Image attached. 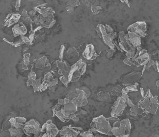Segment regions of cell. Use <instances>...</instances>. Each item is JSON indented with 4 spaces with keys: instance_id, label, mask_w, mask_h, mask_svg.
<instances>
[{
    "instance_id": "1",
    "label": "cell",
    "mask_w": 159,
    "mask_h": 137,
    "mask_svg": "<svg viewBox=\"0 0 159 137\" xmlns=\"http://www.w3.org/2000/svg\"><path fill=\"white\" fill-rule=\"evenodd\" d=\"M159 101L157 96H153L148 89L144 96L139 101L138 106L144 110V113L156 115L159 109Z\"/></svg>"
},
{
    "instance_id": "2",
    "label": "cell",
    "mask_w": 159,
    "mask_h": 137,
    "mask_svg": "<svg viewBox=\"0 0 159 137\" xmlns=\"http://www.w3.org/2000/svg\"><path fill=\"white\" fill-rule=\"evenodd\" d=\"M95 30L98 35L102 40L110 49H115L116 46L115 44V40L117 36V33L114 32L113 28L108 24H98Z\"/></svg>"
},
{
    "instance_id": "3",
    "label": "cell",
    "mask_w": 159,
    "mask_h": 137,
    "mask_svg": "<svg viewBox=\"0 0 159 137\" xmlns=\"http://www.w3.org/2000/svg\"><path fill=\"white\" fill-rule=\"evenodd\" d=\"M90 127L102 135H113L111 132L112 126L107 119L103 115L94 118L90 123Z\"/></svg>"
},
{
    "instance_id": "4",
    "label": "cell",
    "mask_w": 159,
    "mask_h": 137,
    "mask_svg": "<svg viewBox=\"0 0 159 137\" xmlns=\"http://www.w3.org/2000/svg\"><path fill=\"white\" fill-rule=\"evenodd\" d=\"M87 70V64L82 59H80L76 63L71 66L68 75L69 83L70 82L78 81L85 73Z\"/></svg>"
},
{
    "instance_id": "5",
    "label": "cell",
    "mask_w": 159,
    "mask_h": 137,
    "mask_svg": "<svg viewBox=\"0 0 159 137\" xmlns=\"http://www.w3.org/2000/svg\"><path fill=\"white\" fill-rule=\"evenodd\" d=\"M76 96L71 101L74 105H75L78 108H82L88 103V97L90 96L91 92L89 88L86 87L78 88L75 90Z\"/></svg>"
},
{
    "instance_id": "6",
    "label": "cell",
    "mask_w": 159,
    "mask_h": 137,
    "mask_svg": "<svg viewBox=\"0 0 159 137\" xmlns=\"http://www.w3.org/2000/svg\"><path fill=\"white\" fill-rule=\"evenodd\" d=\"M132 126L129 119L120 121L119 125L112 128L111 132L115 137H129Z\"/></svg>"
},
{
    "instance_id": "7",
    "label": "cell",
    "mask_w": 159,
    "mask_h": 137,
    "mask_svg": "<svg viewBox=\"0 0 159 137\" xmlns=\"http://www.w3.org/2000/svg\"><path fill=\"white\" fill-rule=\"evenodd\" d=\"M41 126L40 123L35 119H31L25 123L23 128L25 134L30 137L34 135V137H41L43 133L41 132Z\"/></svg>"
},
{
    "instance_id": "8",
    "label": "cell",
    "mask_w": 159,
    "mask_h": 137,
    "mask_svg": "<svg viewBox=\"0 0 159 137\" xmlns=\"http://www.w3.org/2000/svg\"><path fill=\"white\" fill-rule=\"evenodd\" d=\"M147 23L145 22H137L129 26L127 28L128 32L134 33L141 38L145 37L147 35Z\"/></svg>"
},
{
    "instance_id": "9",
    "label": "cell",
    "mask_w": 159,
    "mask_h": 137,
    "mask_svg": "<svg viewBox=\"0 0 159 137\" xmlns=\"http://www.w3.org/2000/svg\"><path fill=\"white\" fill-rule=\"evenodd\" d=\"M127 107L126 102L123 98V96L121 95L120 97H117V100L114 103L111 110L110 112L111 116H116L119 117L123 114L124 110Z\"/></svg>"
},
{
    "instance_id": "10",
    "label": "cell",
    "mask_w": 159,
    "mask_h": 137,
    "mask_svg": "<svg viewBox=\"0 0 159 137\" xmlns=\"http://www.w3.org/2000/svg\"><path fill=\"white\" fill-rule=\"evenodd\" d=\"M81 131H83V129L81 128L68 125L59 130L58 135H60L59 137H77Z\"/></svg>"
},
{
    "instance_id": "11",
    "label": "cell",
    "mask_w": 159,
    "mask_h": 137,
    "mask_svg": "<svg viewBox=\"0 0 159 137\" xmlns=\"http://www.w3.org/2000/svg\"><path fill=\"white\" fill-rule=\"evenodd\" d=\"M118 39L119 42L117 45L120 48V49L123 51V52H127L130 50V49L134 48L130 44L128 37L127 36V34L125 33L124 31H121L119 33L118 35Z\"/></svg>"
},
{
    "instance_id": "12",
    "label": "cell",
    "mask_w": 159,
    "mask_h": 137,
    "mask_svg": "<svg viewBox=\"0 0 159 137\" xmlns=\"http://www.w3.org/2000/svg\"><path fill=\"white\" fill-rule=\"evenodd\" d=\"M41 132L43 134L46 133L50 137H56L58 135L59 130L56 125H54L52 121L50 119L43 125Z\"/></svg>"
},
{
    "instance_id": "13",
    "label": "cell",
    "mask_w": 159,
    "mask_h": 137,
    "mask_svg": "<svg viewBox=\"0 0 159 137\" xmlns=\"http://www.w3.org/2000/svg\"><path fill=\"white\" fill-rule=\"evenodd\" d=\"M152 59V55L148 53V51L146 49H142L139 52L137 57L135 59L134 65H137V67L144 66Z\"/></svg>"
},
{
    "instance_id": "14",
    "label": "cell",
    "mask_w": 159,
    "mask_h": 137,
    "mask_svg": "<svg viewBox=\"0 0 159 137\" xmlns=\"http://www.w3.org/2000/svg\"><path fill=\"white\" fill-rule=\"evenodd\" d=\"M34 10L36 11V13H38L43 17L54 18L55 12L52 8L48 6L47 4H39L34 8Z\"/></svg>"
},
{
    "instance_id": "15",
    "label": "cell",
    "mask_w": 159,
    "mask_h": 137,
    "mask_svg": "<svg viewBox=\"0 0 159 137\" xmlns=\"http://www.w3.org/2000/svg\"><path fill=\"white\" fill-rule=\"evenodd\" d=\"M82 56L88 61H93L97 58L98 54H97L95 46L93 44L89 43L87 45L83 52Z\"/></svg>"
},
{
    "instance_id": "16",
    "label": "cell",
    "mask_w": 159,
    "mask_h": 137,
    "mask_svg": "<svg viewBox=\"0 0 159 137\" xmlns=\"http://www.w3.org/2000/svg\"><path fill=\"white\" fill-rule=\"evenodd\" d=\"M56 65L58 69V73L61 76H66L68 77L69 73L71 66L66 61L57 60L56 61Z\"/></svg>"
},
{
    "instance_id": "17",
    "label": "cell",
    "mask_w": 159,
    "mask_h": 137,
    "mask_svg": "<svg viewBox=\"0 0 159 137\" xmlns=\"http://www.w3.org/2000/svg\"><path fill=\"white\" fill-rule=\"evenodd\" d=\"M21 19V15L19 13H10L8 14L6 18L4 19V25L6 28H9L15 26L19 22Z\"/></svg>"
},
{
    "instance_id": "18",
    "label": "cell",
    "mask_w": 159,
    "mask_h": 137,
    "mask_svg": "<svg viewBox=\"0 0 159 137\" xmlns=\"http://www.w3.org/2000/svg\"><path fill=\"white\" fill-rule=\"evenodd\" d=\"M141 72L134 71L130 72L129 74L123 77V83L126 84H134L135 83H138L139 80L142 77Z\"/></svg>"
},
{
    "instance_id": "19",
    "label": "cell",
    "mask_w": 159,
    "mask_h": 137,
    "mask_svg": "<svg viewBox=\"0 0 159 137\" xmlns=\"http://www.w3.org/2000/svg\"><path fill=\"white\" fill-rule=\"evenodd\" d=\"M61 109L65 115L69 119L70 116L73 114L76 113L78 112V107L75 105H74L72 101H69L65 104L63 106H61Z\"/></svg>"
},
{
    "instance_id": "20",
    "label": "cell",
    "mask_w": 159,
    "mask_h": 137,
    "mask_svg": "<svg viewBox=\"0 0 159 137\" xmlns=\"http://www.w3.org/2000/svg\"><path fill=\"white\" fill-rule=\"evenodd\" d=\"M35 67L38 70H50L51 68V64L48 59L46 57L43 56L41 58H38L35 62Z\"/></svg>"
},
{
    "instance_id": "21",
    "label": "cell",
    "mask_w": 159,
    "mask_h": 137,
    "mask_svg": "<svg viewBox=\"0 0 159 137\" xmlns=\"http://www.w3.org/2000/svg\"><path fill=\"white\" fill-rule=\"evenodd\" d=\"M28 30L26 27L22 23V22H19L13 27L12 32L15 37L17 36H25L27 33Z\"/></svg>"
},
{
    "instance_id": "22",
    "label": "cell",
    "mask_w": 159,
    "mask_h": 137,
    "mask_svg": "<svg viewBox=\"0 0 159 137\" xmlns=\"http://www.w3.org/2000/svg\"><path fill=\"white\" fill-rule=\"evenodd\" d=\"M127 36L131 45L134 48L137 49L141 47V38L139 36L131 32H128Z\"/></svg>"
},
{
    "instance_id": "23",
    "label": "cell",
    "mask_w": 159,
    "mask_h": 137,
    "mask_svg": "<svg viewBox=\"0 0 159 137\" xmlns=\"http://www.w3.org/2000/svg\"><path fill=\"white\" fill-rule=\"evenodd\" d=\"M54 79L53 75L51 72H48L45 74V75L43 77V82L41 83V86L40 88V92H43L46 90L48 88L47 85L50 82L51 80Z\"/></svg>"
},
{
    "instance_id": "24",
    "label": "cell",
    "mask_w": 159,
    "mask_h": 137,
    "mask_svg": "<svg viewBox=\"0 0 159 137\" xmlns=\"http://www.w3.org/2000/svg\"><path fill=\"white\" fill-rule=\"evenodd\" d=\"M139 86L138 83H135L134 84H130L129 86L125 87L122 90V94H127L132 92H138V86Z\"/></svg>"
},
{
    "instance_id": "25",
    "label": "cell",
    "mask_w": 159,
    "mask_h": 137,
    "mask_svg": "<svg viewBox=\"0 0 159 137\" xmlns=\"http://www.w3.org/2000/svg\"><path fill=\"white\" fill-rule=\"evenodd\" d=\"M8 131L11 137H23L25 134L23 130L20 128H10Z\"/></svg>"
},
{
    "instance_id": "26",
    "label": "cell",
    "mask_w": 159,
    "mask_h": 137,
    "mask_svg": "<svg viewBox=\"0 0 159 137\" xmlns=\"http://www.w3.org/2000/svg\"><path fill=\"white\" fill-rule=\"evenodd\" d=\"M144 113V110L140 108L138 105H134V106L130 108V111H129L130 115L134 117L137 116L139 115H142Z\"/></svg>"
},
{
    "instance_id": "27",
    "label": "cell",
    "mask_w": 159,
    "mask_h": 137,
    "mask_svg": "<svg viewBox=\"0 0 159 137\" xmlns=\"http://www.w3.org/2000/svg\"><path fill=\"white\" fill-rule=\"evenodd\" d=\"M98 98L101 101L109 102V101H111V96H110V93L108 92H100L98 94Z\"/></svg>"
},
{
    "instance_id": "28",
    "label": "cell",
    "mask_w": 159,
    "mask_h": 137,
    "mask_svg": "<svg viewBox=\"0 0 159 137\" xmlns=\"http://www.w3.org/2000/svg\"><path fill=\"white\" fill-rule=\"evenodd\" d=\"M67 55L69 58L76 59L79 57L80 54L78 51H76L75 47H71L67 51Z\"/></svg>"
},
{
    "instance_id": "29",
    "label": "cell",
    "mask_w": 159,
    "mask_h": 137,
    "mask_svg": "<svg viewBox=\"0 0 159 137\" xmlns=\"http://www.w3.org/2000/svg\"><path fill=\"white\" fill-rule=\"evenodd\" d=\"M109 121V122L110 123L112 128L113 127H117L119 125L120 120L118 118V117L116 116H111L110 118H107Z\"/></svg>"
},
{
    "instance_id": "30",
    "label": "cell",
    "mask_w": 159,
    "mask_h": 137,
    "mask_svg": "<svg viewBox=\"0 0 159 137\" xmlns=\"http://www.w3.org/2000/svg\"><path fill=\"white\" fill-rule=\"evenodd\" d=\"M36 79V73L34 71H31L28 74V79L26 82L27 86L29 87L32 86L33 83Z\"/></svg>"
},
{
    "instance_id": "31",
    "label": "cell",
    "mask_w": 159,
    "mask_h": 137,
    "mask_svg": "<svg viewBox=\"0 0 159 137\" xmlns=\"http://www.w3.org/2000/svg\"><path fill=\"white\" fill-rule=\"evenodd\" d=\"M41 79H36L32 84V86L33 87L34 89V92L36 93L37 92L40 91V88H41Z\"/></svg>"
},
{
    "instance_id": "32",
    "label": "cell",
    "mask_w": 159,
    "mask_h": 137,
    "mask_svg": "<svg viewBox=\"0 0 159 137\" xmlns=\"http://www.w3.org/2000/svg\"><path fill=\"white\" fill-rule=\"evenodd\" d=\"M91 11L94 15H98L100 13V12L102 10V8L101 6L97 5V4H93L91 6Z\"/></svg>"
},
{
    "instance_id": "33",
    "label": "cell",
    "mask_w": 159,
    "mask_h": 137,
    "mask_svg": "<svg viewBox=\"0 0 159 137\" xmlns=\"http://www.w3.org/2000/svg\"><path fill=\"white\" fill-rule=\"evenodd\" d=\"M122 88L120 86H117L112 90L111 93L113 96H116L118 97H119L122 95Z\"/></svg>"
},
{
    "instance_id": "34",
    "label": "cell",
    "mask_w": 159,
    "mask_h": 137,
    "mask_svg": "<svg viewBox=\"0 0 159 137\" xmlns=\"http://www.w3.org/2000/svg\"><path fill=\"white\" fill-rule=\"evenodd\" d=\"M80 135L81 137H95L94 133L91 129H89L87 131H82L80 132Z\"/></svg>"
},
{
    "instance_id": "35",
    "label": "cell",
    "mask_w": 159,
    "mask_h": 137,
    "mask_svg": "<svg viewBox=\"0 0 159 137\" xmlns=\"http://www.w3.org/2000/svg\"><path fill=\"white\" fill-rule=\"evenodd\" d=\"M80 4V2L78 0H72V1H69L67 4L66 6H69L75 8L76 7L79 6Z\"/></svg>"
},
{
    "instance_id": "36",
    "label": "cell",
    "mask_w": 159,
    "mask_h": 137,
    "mask_svg": "<svg viewBox=\"0 0 159 137\" xmlns=\"http://www.w3.org/2000/svg\"><path fill=\"white\" fill-rule=\"evenodd\" d=\"M137 52V49L135 48H132L130 49L129 51L125 53V55H126V58H129V59H132L134 58L135 53Z\"/></svg>"
},
{
    "instance_id": "37",
    "label": "cell",
    "mask_w": 159,
    "mask_h": 137,
    "mask_svg": "<svg viewBox=\"0 0 159 137\" xmlns=\"http://www.w3.org/2000/svg\"><path fill=\"white\" fill-rule=\"evenodd\" d=\"M30 54H29V53L25 54L24 56H23V62L22 63L28 66V65L30 63Z\"/></svg>"
},
{
    "instance_id": "38",
    "label": "cell",
    "mask_w": 159,
    "mask_h": 137,
    "mask_svg": "<svg viewBox=\"0 0 159 137\" xmlns=\"http://www.w3.org/2000/svg\"><path fill=\"white\" fill-rule=\"evenodd\" d=\"M21 22L26 27H27V26H29V27L30 26H30L33 24V20L30 17H29L25 19L24 20H22Z\"/></svg>"
},
{
    "instance_id": "39",
    "label": "cell",
    "mask_w": 159,
    "mask_h": 137,
    "mask_svg": "<svg viewBox=\"0 0 159 137\" xmlns=\"http://www.w3.org/2000/svg\"><path fill=\"white\" fill-rule=\"evenodd\" d=\"M65 51V46L64 45H61L60 47V52H59V59L60 61H63V57H64V52Z\"/></svg>"
},
{
    "instance_id": "40",
    "label": "cell",
    "mask_w": 159,
    "mask_h": 137,
    "mask_svg": "<svg viewBox=\"0 0 159 137\" xmlns=\"http://www.w3.org/2000/svg\"><path fill=\"white\" fill-rule=\"evenodd\" d=\"M60 80L66 87L68 86V84L69 83L68 77H66V76H61V77H60Z\"/></svg>"
},
{
    "instance_id": "41",
    "label": "cell",
    "mask_w": 159,
    "mask_h": 137,
    "mask_svg": "<svg viewBox=\"0 0 159 137\" xmlns=\"http://www.w3.org/2000/svg\"><path fill=\"white\" fill-rule=\"evenodd\" d=\"M76 96V92L75 91V92H72L69 93V94H67L66 98L71 101H72L73 99Z\"/></svg>"
},
{
    "instance_id": "42",
    "label": "cell",
    "mask_w": 159,
    "mask_h": 137,
    "mask_svg": "<svg viewBox=\"0 0 159 137\" xmlns=\"http://www.w3.org/2000/svg\"><path fill=\"white\" fill-rule=\"evenodd\" d=\"M123 63L128 66H132V65H134V62L132 60V59H129V58H126L125 59H124Z\"/></svg>"
},
{
    "instance_id": "43",
    "label": "cell",
    "mask_w": 159,
    "mask_h": 137,
    "mask_svg": "<svg viewBox=\"0 0 159 137\" xmlns=\"http://www.w3.org/2000/svg\"><path fill=\"white\" fill-rule=\"evenodd\" d=\"M21 20H24L25 19H26V18H27V17H29V15H28V12L27 11V10H25V9H24L23 11H22V14H21Z\"/></svg>"
},
{
    "instance_id": "44",
    "label": "cell",
    "mask_w": 159,
    "mask_h": 137,
    "mask_svg": "<svg viewBox=\"0 0 159 137\" xmlns=\"http://www.w3.org/2000/svg\"><path fill=\"white\" fill-rule=\"evenodd\" d=\"M116 49H107V56L108 58H111L113 57L114 53L115 52Z\"/></svg>"
},
{
    "instance_id": "45",
    "label": "cell",
    "mask_w": 159,
    "mask_h": 137,
    "mask_svg": "<svg viewBox=\"0 0 159 137\" xmlns=\"http://www.w3.org/2000/svg\"><path fill=\"white\" fill-rule=\"evenodd\" d=\"M70 120H72L73 122H78L80 121L79 117L77 116L76 113L73 114V115L70 116Z\"/></svg>"
},
{
    "instance_id": "46",
    "label": "cell",
    "mask_w": 159,
    "mask_h": 137,
    "mask_svg": "<svg viewBox=\"0 0 159 137\" xmlns=\"http://www.w3.org/2000/svg\"><path fill=\"white\" fill-rule=\"evenodd\" d=\"M66 11L68 13H72L74 11H75V8L72 7H70V6H66Z\"/></svg>"
},
{
    "instance_id": "47",
    "label": "cell",
    "mask_w": 159,
    "mask_h": 137,
    "mask_svg": "<svg viewBox=\"0 0 159 137\" xmlns=\"http://www.w3.org/2000/svg\"><path fill=\"white\" fill-rule=\"evenodd\" d=\"M156 72H159V62L157 61H155L154 64L152 66Z\"/></svg>"
},
{
    "instance_id": "48",
    "label": "cell",
    "mask_w": 159,
    "mask_h": 137,
    "mask_svg": "<svg viewBox=\"0 0 159 137\" xmlns=\"http://www.w3.org/2000/svg\"><path fill=\"white\" fill-rule=\"evenodd\" d=\"M20 3H21V1H19H19H16L15 7L17 11H19V8L20 7Z\"/></svg>"
},
{
    "instance_id": "49",
    "label": "cell",
    "mask_w": 159,
    "mask_h": 137,
    "mask_svg": "<svg viewBox=\"0 0 159 137\" xmlns=\"http://www.w3.org/2000/svg\"><path fill=\"white\" fill-rule=\"evenodd\" d=\"M36 14V11L33 9V10H32L31 11H30L29 13H28V15H29V17H35Z\"/></svg>"
},
{
    "instance_id": "50",
    "label": "cell",
    "mask_w": 159,
    "mask_h": 137,
    "mask_svg": "<svg viewBox=\"0 0 159 137\" xmlns=\"http://www.w3.org/2000/svg\"><path fill=\"white\" fill-rule=\"evenodd\" d=\"M122 2H123V3H125L129 8H130V2L128 1V0H124V1H120Z\"/></svg>"
},
{
    "instance_id": "51",
    "label": "cell",
    "mask_w": 159,
    "mask_h": 137,
    "mask_svg": "<svg viewBox=\"0 0 159 137\" xmlns=\"http://www.w3.org/2000/svg\"><path fill=\"white\" fill-rule=\"evenodd\" d=\"M140 89H141V96H142V97H143L144 96L145 94L144 89L143 88H141Z\"/></svg>"
},
{
    "instance_id": "52",
    "label": "cell",
    "mask_w": 159,
    "mask_h": 137,
    "mask_svg": "<svg viewBox=\"0 0 159 137\" xmlns=\"http://www.w3.org/2000/svg\"><path fill=\"white\" fill-rule=\"evenodd\" d=\"M156 87H157V90L159 89V80H157V81H156Z\"/></svg>"
},
{
    "instance_id": "53",
    "label": "cell",
    "mask_w": 159,
    "mask_h": 137,
    "mask_svg": "<svg viewBox=\"0 0 159 137\" xmlns=\"http://www.w3.org/2000/svg\"><path fill=\"white\" fill-rule=\"evenodd\" d=\"M41 137H50L48 134H47L46 133H44L43 135V136Z\"/></svg>"
},
{
    "instance_id": "54",
    "label": "cell",
    "mask_w": 159,
    "mask_h": 137,
    "mask_svg": "<svg viewBox=\"0 0 159 137\" xmlns=\"http://www.w3.org/2000/svg\"><path fill=\"white\" fill-rule=\"evenodd\" d=\"M152 137H159L158 135H153Z\"/></svg>"
},
{
    "instance_id": "55",
    "label": "cell",
    "mask_w": 159,
    "mask_h": 137,
    "mask_svg": "<svg viewBox=\"0 0 159 137\" xmlns=\"http://www.w3.org/2000/svg\"></svg>"
}]
</instances>
